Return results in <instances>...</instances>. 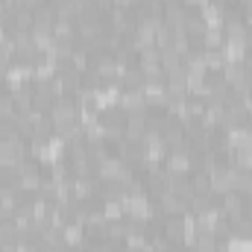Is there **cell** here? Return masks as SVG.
<instances>
[{
  "label": "cell",
  "mask_w": 252,
  "mask_h": 252,
  "mask_svg": "<svg viewBox=\"0 0 252 252\" xmlns=\"http://www.w3.org/2000/svg\"><path fill=\"white\" fill-rule=\"evenodd\" d=\"M205 41H208V47H220L223 44V30H208L205 32Z\"/></svg>",
  "instance_id": "2"
},
{
  "label": "cell",
  "mask_w": 252,
  "mask_h": 252,
  "mask_svg": "<svg viewBox=\"0 0 252 252\" xmlns=\"http://www.w3.org/2000/svg\"><path fill=\"white\" fill-rule=\"evenodd\" d=\"M164 232H167L170 241H182V220H170V223L164 226Z\"/></svg>",
  "instance_id": "1"
},
{
  "label": "cell",
  "mask_w": 252,
  "mask_h": 252,
  "mask_svg": "<svg viewBox=\"0 0 252 252\" xmlns=\"http://www.w3.org/2000/svg\"><path fill=\"white\" fill-rule=\"evenodd\" d=\"M94 252H112V250H109V247H97Z\"/></svg>",
  "instance_id": "3"
}]
</instances>
